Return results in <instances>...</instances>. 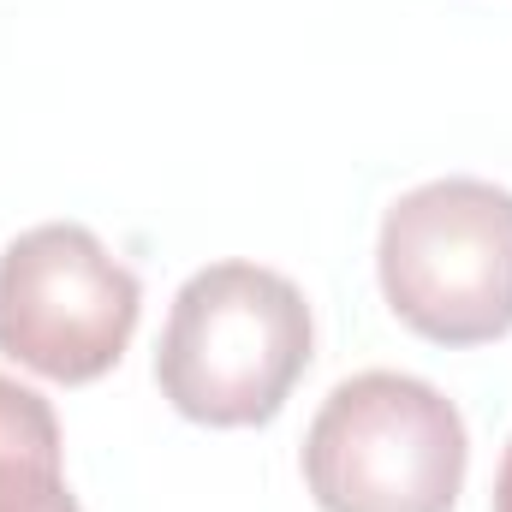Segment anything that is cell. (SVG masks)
<instances>
[{
  "instance_id": "cell-1",
  "label": "cell",
  "mask_w": 512,
  "mask_h": 512,
  "mask_svg": "<svg viewBox=\"0 0 512 512\" xmlns=\"http://www.w3.org/2000/svg\"><path fill=\"white\" fill-rule=\"evenodd\" d=\"M316 352L304 292L262 262L197 268L167 310L155 346L161 399L203 429L274 423Z\"/></svg>"
},
{
  "instance_id": "cell-2",
  "label": "cell",
  "mask_w": 512,
  "mask_h": 512,
  "mask_svg": "<svg viewBox=\"0 0 512 512\" xmlns=\"http://www.w3.org/2000/svg\"><path fill=\"white\" fill-rule=\"evenodd\" d=\"M465 471L459 405L405 370L346 376L304 429V483L322 512H453Z\"/></svg>"
},
{
  "instance_id": "cell-3",
  "label": "cell",
  "mask_w": 512,
  "mask_h": 512,
  "mask_svg": "<svg viewBox=\"0 0 512 512\" xmlns=\"http://www.w3.org/2000/svg\"><path fill=\"white\" fill-rule=\"evenodd\" d=\"M376 280L387 310L435 346H489L512 334V191L453 173L393 197Z\"/></svg>"
},
{
  "instance_id": "cell-4",
  "label": "cell",
  "mask_w": 512,
  "mask_h": 512,
  "mask_svg": "<svg viewBox=\"0 0 512 512\" xmlns=\"http://www.w3.org/2000/svg\"><path fill=\"white\" fill-rule=\"evenodd\" d=\"M143 286L78 221H42L0 251V352L48 382L84 387L126 358Z\"/></svg>"
},
{
  "instance_id": "cell-5",
  "label": "cell",
  "mask_w": 512,
  "mask_h": 512,
  "mask_svg": "<svg viewBox=\"0 0 512 512\" xmlns=\"http://www.w3.org/2000/svg\"><path fill=\"white\" fill-rule=\"evenodd\" d=\"M0 459H48L66 465V441H60V417L36 387L0 376Z\"/></svg>"
},
{
  "instance_id": "cell-6",
  "label": "cell",
  "mask_w": 512,
  "mask_h": 512,
  "mask_svg": "<svg viewBox=\"0 0 512 512\" xmlns=\"http://www.w3.org/2000/svg\"><path fill=\"white\" fill-rule=\"evenodd\" d=\"M0 512H84L48 459H0Z\"/></svg>"
},
{
  "instance_id": "cell-7",
  "label": "cell",
  "mask_w": 512,
  "mask_h": 512,
  "mask_svg": "<svg viewBox=\"0 0 512 512\" xmlns=\"http://www.w3.org/2000/svg\"><path fill=\"white\" fill-rule=\"evenodd\" d=\"M495 512H512V441L501 453V471H495Z\"/></svg>"
}]
</instances>
